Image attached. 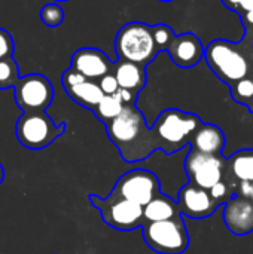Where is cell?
Segmentation results:
<instances>
[{
    "label": "cell",
    "instance_id": "obj_1",
    "mask_svg": "<svg viewBox=\"0 0 253 254\" xmlns=\"http://www.w3.org/2000/svg\"><path fill=\"white\" fill-rule=\"evenodd\" d=\"M106 132L125 162L143 161L157 150L151 129L134 104L124 106L116 118L106 122Z\"/></svg>",
    "mask_w": 253,
    "mask_h": 254
},
{
    "label": "cell",
    "instance_id": "obj_2",
    "mask_svg": "<svg viewBox=\"0 0 253 254\" xmlns=\"http://www.w3.org/2000/svg\"><path fill=\"white\" fill-rule=\"evenodd\" d=\"M201 124L203 122L197 115L177 109L164 110L151 128L157 150L161 149L167 155L182 150L186 144L191 143L194 132L200 128Z\"/></svg>",
    "mask_w": 253,
    "mask_h": 254
},
{
    "label": "cell",
    "instance_id": "obj_3",
    "mask_svg": "<svg viewBox=\"0 0 253 254\" xmlns=\"http://www.w3.org/2000/svg\"><path fill=\"white\" fill-rule=\"evenodd\" d=\"M204 57L213 73L230 86L248 76H253L249 61L233 42L213 40L206 48Z\"/></svg>",
    "mask_w": 253,
    "mask_h": 254
},
{
    "label": "cell",
    "instance_id": "obj_4",
    "mask_svg": "<svg viewBox=\"0 0 253 254\" xmlns=\"http://www.w3.org/2000/svg\"><path fill=\"white\" fill-rule=\"evenodd\" d=\"M146 246L158 254H182L189 247V235L182 216L142 225Z\"/></svg>",
    "mask_w": 253,
    "mask_h": 254
},
{
    "label": "cell",
    "instance_id": "obj_5",
    "mask_svg": "<svg viewBox=\"0 0 253 254\" xmlns=\"http://www.w3.org/2000/svg\"><path fill=\"white\" fill-rule=\"evenodd\" d=\"M66 131V124L60 127L45 112H22L15 125L18 141L30 150H42L52 144Z\"/></svg>",
    "mask_w": 253,
    "mask_h": 254
},
{
    "label": "cell",
    "instance_id": "obj_6",
    "mask_svg": "<svg viewBox=\"0 0 253 254\" xmlns=\"http://www.w3.org/2000/svg\"><path fill=\"white\" fill-rule=\"evenodd\" d=\"M115 49L119 58L136 64H148L158 52L152 27L143 22L125 24L116 36Z\"/></svg>",
    "mask_w": 253,
    "mask_h": 254
},
{
    "label": "cell",
    "instance_id": "obj_7",
    "mask_svg": "<svg viewBox=\"0 0 253 254\" xmlns=\"http://www.w3.org/2000/svg\"><path fill=\"white\" fill-rule=\"evenodd\" d=\"M88 198L91 205L101 213L103 222L116 231L131 232L137 228H142L145 223L142 205L112 195L107 198L89 195Z\"/></svg>",
    "mask_w": 253,
    "mask_h": 254
},
{
    "label": "cell",
    "instance_id": "obj_8",
    "mask_svg": "<svg viewBox=\"0 0 253 254\" xmlns=\"http://www.w3.org/2000/svg\"><path fill=\"white\" fill-rule=\"evenodd\" d=\"M158 193H161L160 179L157 177V174L145 168L130 170L122 174L116 180L110 192L112 196L131 201L142 207L146 205L151 199H154Z\"/></svg>",
    "mask_w": 253,
    "mask_h": 254
},
{
    "label": "cell",
    "instance_id": "obj_9",
    "mask_svg": "<svg viewBox=\"0 0 253 254\" xmlns=\"http://www.w3.org/2000/svg\"><path fill=\"white\" fill-rule=\"evenodd\" d=\"M227 158L224 155H207L191 149L185 159V171L189 183L201 188L212 189L216 183L224 180Z\"/></svg>",
    "mask_w": 253,
    "mask_h": 254
},
{
    "label": "cell",
    "instance_id": "obj_10",
    "mask_svg": "<svg viewBox=\"0 0 253 254\" xmlns=\"http://www.w3.org/2000/svg\"><path fill=\"white\" fill-rule=\"evenodd\" d=\"M54 100L52 83L42 74L19 77L15 85V101L22 112H45Z\"/></svg>",
    "mask_w": 253,
    "mask_h": 254
},
{
    "label": "cell",
    "instance_id": "obj_11",
    "mask_svg": "<svg viewBox=\"0 0 253 254\" xmlns=\"http://www.w3.org/2000/svg\"><path fill=\"white\" fill-rule=\"evenodd\" d=\"M218 204L212 199L209 190L197 188L191 183L179 190L177 208L179 213L195 220L206 219L218 210Z\"/></svg>",
    "mask_w": 253,
    "mask_h": 254
},
{
    "label": "cell",
    "instance_id": "obj_12",
    "mask_svg": "<svg viewBox=\"0 0 253 254\" xmlns=\"http://www.w3.org/2000/svg\"><path fill=\"white\" fill-rule=\"evenodd\" d=\"M224 205V222L231 234L243 237L253 232V202L234 195Z\"/></svg>",
    "mask_w": 253,
    "mask_h": 254
},
{
    "label": "cell",
    "instance_id": "obj_13",
    "mask_svg": "<svg viewBox=\"0 0 253 254\" xmlns=\"http://www.w3.org/2000/svg\"><path fill=\"white\" fill-rule=\"evenodd\" d=\"M70 68L88 80H95L110 71V61L104 52L94 48H84L73 54Z\"/></svg>",
    "mask_w": 253,
    "mask_h": 254
},
{
    "label": "cell",
    "instance_id": "obj_14",
    "mask_svg": "<svg viewBox=\"0 0 253 254\" xmlns=\"http://www.w3.org/2000/svg\"><path fill=\"white\" fill-rule=\"evenodd\" d=\"M167 51L170 52L173 63L183 68L194 67L204 55V48L200 39L192 33L174 36Z\"/></svg>",
    "mask_w": 253,
    "mask_h": 254
},
{
    "label": "cell",
    "instance_id": "obj_15",
    "mask_svg": "<svg viewBox=\"0 0 253 254\" xmlns=\"http://www.w3.org/2000/svg\"><path fill=\"white\" fill-rule=\"evenodd\" d=\"M224 182L233 189L237 183L253 182V149H243L227 158Z\"/></svg>",
    "mask_w": 253,
    "mask_h": 254
},
{
    "label": "cell",
    "instance_id": "obj_16",
    "mask_svg": "<svg viewBox=\"0 0 253 254\" xmlns=\"http://www.w3.org/2000/svg\"><path fill=\"white\" fill-rule=\"evenodd\" d=\"M197 152L207 155H221L225 147V134L224 131L213 124H201L200 128L194 132L191 143Z\"/></svg>",
    "mask_w": 253,
    "mask_h": 254
},
{
    "label": "cell",
    "instance_id": "obj_17",
    "mask_svg": "<svg viewBox=\"0 0 253 254\" xmlns=\"http://www.w3.org/2000/svg\"><path fill=\"white\" fill-rule=\"evenodd\" d=\"M115 77H116L119 88L128 89L136 95L146 83L145 68L140 64H136L131 61H124V60L116 65Z\"/></svg>",
    "mask_w": 253,
    "mask_h": 254
},
{
    "label": "cell",
    "instance_id": "obj_18",
    "mask_svg": "<svg viewBox=\"0 0 253 254\" xmlns=\"http://www.w3.org/2000/svg\"><path fill=\"white\" fill-rule=\"evenodd\" d=\"M182 216L177 208V202L169 198L167 195L158 193L146 205H143V220L148 222H161Z\"/></svg>",
    "mask_w": 253,
    "mask_h": 254
},
{
    "label": "cell",
    "instance_id": "obj_19",
    "mask_svg": "<svg viewBox=\"0 0 253 254\" xmlns=\"http://www.w3.org/2000/svg\"><path fill=\"white\" fill-rule=\"evenodd\" d=\"M66 92L69 94V97L73 101H76L78 104H81V106H84L86 109H91V110L100 103V100L104 95L101 92L98 83L92 82V80H88V79H85L84 82L76 83V85L67 88Z\"/></svg>",
    "mask_w": 253,
    "mask_h": 254
},
{
    "label": "cell",
    "instance_id": "obj_20",
    "mask_svg": "<svg viewBox=\"0 0 253 254\" xmlns=\"http://www.w3.org/2000/svg\"><path fill=\"white\" fill-rule=\"evenodd\" d=\"M124 109V104L121 103V100L113 94V95H103V98L100 100V103L92 109V112L95 113V116L101 121V122H109L113 118H116L121 110Z\"/></svg>",
    "mask_w": 253,
    "mask_h": 254
},
{
    "label": "cell",
    "instance_id": "obj_21",
    "mask_svg": "<svg viewBox=\"0 0 253 254\" xmlns=\"http://www.w3.org/2000/svg\"><path fill=\"white\" fill-rule=\"evenodd\" d=\"M230 88H231V97L234 98V101L246 106L251 110V113H253V76H248L233 83Z\"/></svg>",
    "mask_w": 253,
    "mask_h": 254
},
{
    "label": "cell",
    "instance_id": "obj_22",
    "mask_svg": "<svg viewBox=\"0 0 253 254\" xmlns=\"http://www.w3.org/2000/svg\"><path fill=\"white\" fill-rule=\"evenodd\" d=\"M19 70L13 58L0 60V89H7L16 85Z\"/></svg>",
    "mask_w": 253,
    "mask_h": 254
},
{
    "label": "cell",
    "instance_id": "obj_23",
    "mask_svg": "<svg viewBox=\"0 0 253 254\" xmlns=\"http://www.w3.org/2000/svg\"><path fill=\"white\" fill-rule=\"evenodd\" d=\"M40 18L45 25L48 27H57L64 19V10L57 3H48L40 10Z\"/></svg>",
    "mask_w": 253,
    "mask_h": 254
},
{
    "label": "cell",
    "instance_id": "obj_24",
    "mask_svg": "<svg viewBox=\"0 0 253 254\" xmlns=\"http://www.w3.org/2000/svg\"><path fill=\"white\" fill-rule=\"evenodd\" d=\"M152 34H154V40H155V45H157L158 51L169 49L170 43L173 42V39L176 36L173 33V30L169 25H164V24H158V25L152 27Z\"/></svg>",
    "mask_w": 253,
    "mask_h": 254
},
{
    "label": "cell",
    "instance_id": "obj_25",
    "mask_svg": "<svg viewBox=\"0 0 253 254\" xmlns=\"http://www.w3.org/2000/svg\"><path fill=\"white\" fill-rule=\"evenodd\" d=\"M209 193H210V196H212V199L218 204V205H221V204H225V202H228L236 193H234V189L227 183V182H219V183H216L212 189H209Z\"/></svg>",
    "mask_w": 253,
    "mask_h": 254
},
{
    "label": "cell",
    "instance_id": "obj_26",
    "mask_svg": "<svg viewBox=\"0 0 253 254\" xmlns=\"http://www.w3.org/2000/svg\"><path fill=\"white\" fill-rule=\"evenodd\" d=\"M12 54H13V40L6 30L0 28V60L12 58Z\"/></svg>",
    "mask_w": 253,
    "mask_h": 254
},
{
    "label": "cell",
    "instance_id": "obj_27",
    "mask_svg": "<svg viewBox=\"0 0 253 254\" xmlns=\"http://www.w3.org/2000/svg\"><path fill=\"white\" fill-rule=\"evenodd\" d=\"M98 86H100V89H101V92L104 95H113L119 89V85L116 82V77L110 71L107 74H104L103 77H100Z\"/></svg>",
    "mask_w": 253,
    "mask_h": 254
},
{
    "label": "cell",
    "instance_id": "obj_28",
    "mask_svg": "<svg viewBox=\"0 0 253 254\" xmlns=\"http://www.w3.org/2000/svg\"><path fill=\"white\" fill-rule=\"evenodd\" d=\"M84 80H85V77L81 73L75 71L73 68L66 70L64 74H63V86H64V89H67V88H70V86H73L76 83H81Z\"/></svg>",
    "mask_w": 253,
    "mask_h": 254
},
{
    "label": "cell",
    "instance_id": "obj_29",
    "mask_svg": "<svg viewBox=\"0 0 253 254\" xmlns=\"http://www.w3.org/2000/svg\"><path fill=\"white\" fill-rule=\"evenodd\" d=\"M234 193L246 198L248 201L253 202V182H242L237 183L234 188Z\"/></svg>",
    "mask_w": 253,
    "mask_h": 254
},
{
    "label": "cell",
    "instance_id": "obj_30",
    "mask_svg": "<svg viewBox=\"0 0 253 254\" xmlns=\"http://www.w3.org/2000/svg\"><path fill=\"white\" fill-rule=\"evenodd\" d=\"M115 95L121 100V103H122L124 106L133 104V103H134V98H136V94H133V92L128 91V89H122V88H119V89L115 92Z\"/></svg>",
    "mask_w": 253,
    "mask_h": 254
},
{
    "label": "cell",
    "instance_id": "obj_31",
    "mask_svg": "<svg viewBox=\"0 0 253 254\" xmlns=\"http://www.w3.org/2000/svg\"><path fill=\"white\" fill-rule=\"evenodd\" d=\"M249 10H253V0H239L236 12L242 13V12H249Z\"/></svg>",
    "mask_w": 253,
    "mask_h": 254
},
{
    "label": "cell",
    "instance_id": "obj_32",
    "mask_svg": "<svg viewBox=\"0 0 253 254\" xmlns=\"http://www.w3.org/2000/svg\"><path fill=\"white\" fill-rule=\"evenodd\" d=\"M242 19H243V24H253V10L249 12H242Z\"/></svg>",
    "mask_w": 253,
    "mask_h": 254
},
{
    "label": "cell",
    "instance_id": "obj_33",
    "mask_svg": "<svg viewBox=\"0 0 253 254\" xmlns=\"http://www.w3.org/2000/svg\"><path fill=\"white\" fill-rule=\"evenodd\" d=\"M222 3H224L227 7L236 10V9H237V4H239V0H222Z\"/></svg>",
    "mask_w": 253,
    "mask_h": 254
},
{
    "label": "cell",
    "instance_id": "obj_34",
    "mask_svg": "<svg viewBox=\"0 0 253 254\" xmlns=\"http://www.w3.org/2000/svg\"><path fill=\"white\" fill-rule=\"evenodd\" d=\"M3 180H4V168H3V165L0 164V185L3 183Z\"/></svg>",
    "mask_w": 253,
    "mask_h": 254
},
{
    "label": "cell",
    "instance_id": "obj_35",
    "mask_svg": "<svg viewBox=\"0 0 253 254\" xmlns=\"http://www.w3.org/2000/svg\"><path fill=\"white\" fill-rule=\"evenodd\" d=\"M55 1H66V0H55Z\"/></svg>",
    "mask_w": 253,
    "mask_h": 254
},
{
    "label": "cell",
    "instance_id": "obj_36",
    "mask_svg": "<svg viewBox=\"0 0 253 254\" xmlns=\"http://www.w3.org/2000/svg\"><path fill=\"white\" fill-rule=\"evenodd\" d=\"M161 1H171V0H161Z\"/></svg>",
    "mask_w": 253,
    "mask_h": 254
}]
</instances>
